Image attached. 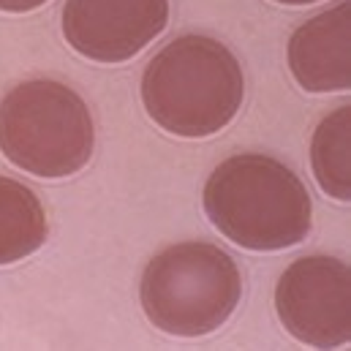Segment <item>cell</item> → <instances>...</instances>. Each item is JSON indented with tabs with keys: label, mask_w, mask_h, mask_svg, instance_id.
Listing matches in <instances>:
<instances>
[{
	"label": "cell",
	"mask_w": 351,
	"mask_h": 351,
	"mask_svg": "<svg viewBox=\"0 0 351 351\" xmlns=\"http://www.w3.org/2000/svg\"><path fill=\"white\" fill-rule=\"evenodd\" d=\"M202 204L226 240L259 254L300 245L313 226L305 182L286 164L262 153L221 161L204 182Z\"/></svg>",
	"instance_id": "1"
},
{
	"label": "cell",
	"mask_w": 351,
	"mask_h": 351,
	"mask_svg": "<svg viewBox=\"0 0 351 351\" xmlns=\"http://www.w3.org/2000/svg\"><path fill=\"white\" fill-rule=\"evenodd\" d=\"M245 98L234 52L199 33L180 36L153 55L142 74V104L153 123L182 139L223 131Z\"/></svg>",
	"instance_id": "2"
},
{
	"label": "cell",
	"mask_w": 351,
	"mask_h": 351,
	"mask_svg": "<svg viewBox=\"0 0 351 351\" xmlns=\"http://www.w3.org/2000/svg\"><path fill=\"white\" fill-rule=\"evenodd\" d=\"M243 297L237 262L213 243H175L156 254L139 283L147 322L175 338L215 332Z\"/></svg>",
	"instance_id": "3"
},
{
	"label": "cell",
	"mask_w": 351,
	"mask_h": 351,
	"mask_svg": "<svg viewBox=\"0 0 351 351\" xmlns=\"http://www.w3.org/2000/svg\"><path fill=\"white\" fill-rule=\"evenodd\" d=\"M95 147L85 98L58 80H27L0 101V153L44 180L77 175Z\"/></svg>",
	"instance_id": "4"
},
{
	"label": "cell",
	"mask_w": 351,
	"mask_h": 351,
	"mask_svg": "<svg viewBox=\"0 0 351 351\" xmlns=\"http://www.w3.org/2000/svg\"><path fill=\"white\" fill-rule=\"evenodd\" d=\"M283 330L313 349H341L351 341V272L335 256H302L275 286Z\"/></svg>",
	"instance_id": "5"
},
{
	"label": "cell",
	"mask_w": 351,
	"mask_h": 351,
	"mask_svg": "<svg viewBox=\"0 0 351 351\" xmlns=\"http://www.w3.org/2000/svg\"><path fill=\"white\" fill-rule=\"evenodd\" d=\"M169 25V0H66L63 36L95 63L136 58Z\"/></svg>",
	"instance_id": "6"
},
{
	"label": "cell",
	"mask_w": 351,
	"mask_h": 351,
	"mask_svg": "<svg viewBox=\"0 0 351 351\" xmlns=\"http://www.w3.org/2000/svg\"><path fill=\"white\" fill-rule=\"evenodd\" d=\"M289 71L308 93H346L351 88L349 0L316 14L289 38Z\"/></svg>",
	"instance_id": "7"
},
{
	"label": "cell",
	"mask_w": 351,
	"mask_h": 351,
	"mask_svg": "<svg viewBox=\"0 0 351 351\" xmlns=\"http://www.w3.org/2000/svg\"><path fill=\"white\" fill-rule=\"evenodd\" d=\"M49 234L41 199L19 180L0 175V267L33 256Z\"/></svg>",
	"instance_id": "8"
},
{
	"label": "cell",
	"mask_w": 351,
	"mask_h": 351,
	"mask_svg": "<svg viewBox=\"0 0 351 351\" xmlns=\"http://www.w3.org/2000/svg\"><path fill=\"white\" fill-rule=\"evenodd\" d=\"M311 167L319 188L338 199L351 202V106L332 109L311 139Z\"/></svg>",
	"instance_id": "9"
},
{
	"label": "cell",
	"mask_w": 351,
	"mask_h": 351,
	"mask_svg": "<svg viewBox=\"0 0 351 351\" xmlns=\"http://www.w3.org/2000/svg\"><path fill=\"white\" fill-rule=\"evenodd\" d=\"M47 0H0V11L5 14H27V11H36L41 8Z\"/></svg>",
	"instance_id": "10"
},
{
	"label": "cell",
	"mask_w": 351,
	"mask_h": 351,
	"mask_svg": "<svg viewBox=\"0 0 351 351\" xmlns=\"http://www.w3.org/2000/svg\"><path fill=\"white\" fill-rule=\"evenodd\" d=\"M275 3H283V5H311V3H319V0H275Z\"/></svg>",
	"instance_id": "11"
}]
</instances>
